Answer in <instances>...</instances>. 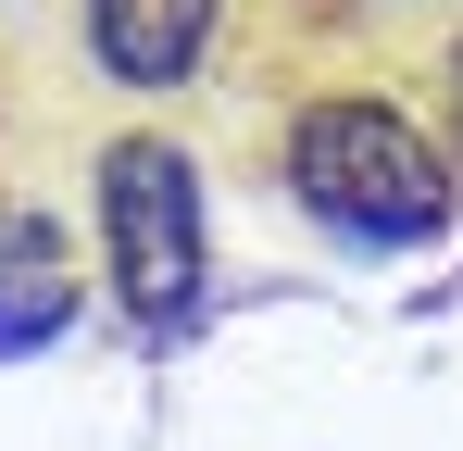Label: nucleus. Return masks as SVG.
<instances>
[{
	"label": "nucleus",
	"mask_w": 463,
	"mask_h": 451,
	"mask_svg": "<svg viewBox=\"0 0 463 451\" xmlns=\"http://www.w3.org/2000/svg\"><path fill=\"white\" fill-rule=\"evenodd\" d=\"M288 188L338 238H376V251L451 226V163L413 139L388 101H313L301 126H288Z\"/></svg>",
	"instance_id": "f257e3e1"
},
{
	"label": "nucleus",
	"mask_w": 463,
	"mask_h": 451,
	"mask_svg": "<svg viewBox=\"0 0 463 451\" xmlns=\"http://www.w3.org/2000/svg\"><path fill=\"white\" fill-rule=\"evenodd\" d=\"M100 238H113V289L138 339H175L201 301V176L175 139H113L100 150Z\"/></svg>",
	"instance_id": "f03ea898"
},
{
	"label": "nucleus",
	"mask_w": 463,
	"mask_h": 451,
	"mask_svg": "<svg viewBox=\"0 0 463 451\" xmlns=\"http://www.w3.org/2000/svg\"><path fill=\"white\" fill-rule=\"evenodd\" d=\"M213 38V0H88V51L126 88H175Z\"/></svg>",
	"instance_id": "7ed1b4c3"
},
{
	"label": "nucleus",
	"mask_w": 463,
	"mask_h": 451,
	"mask_svg": "<svg viewBox=\"0 0 463 451\" xmlns=\"http://www.w3.org/2000/svg\"><path fill=\"white\" fill-rule=\"evenodd\" d=\"M76 326V264H63V238L51 226H0V364H25V351H51Z\"/></svg>",
	"instance_id": "20e7f679"
},
{
	"label": "nucleus",
	"mask_w": 463,
	"mask_h": 451,
	"mask_svg": "<svg viewBox=\"0 0 463 451\" xmlns=\"http://www.w3.org/2000/svg\"><path fill=\"white\" fill-rule=\"evenodd\" d=\"M451 113H463V51H451Z\"/></svg>",
	"instance_id": "39448f33"
}]
</instances>
